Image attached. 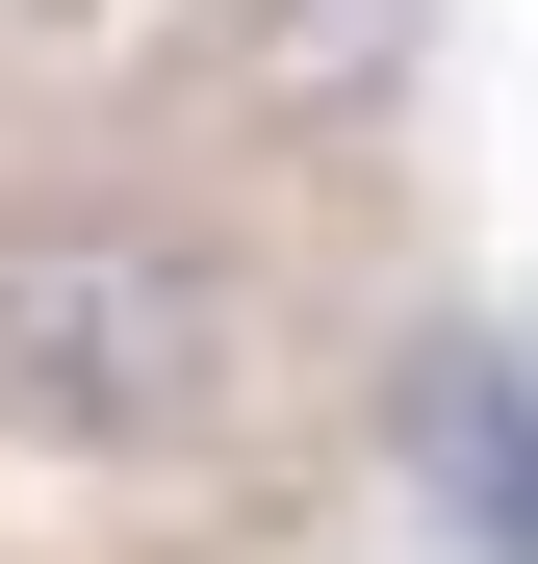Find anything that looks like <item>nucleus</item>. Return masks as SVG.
<instances>
[{
	"label": "nucleus",
	"mask_w": 538,
	"mask_h": 564,
	"mask_svg": "<svg viewBox=\"0 0 538 564\" xmlns=\"http://www.w3.org/2000/svg\"><path fill=\"white\" fill-rule=\"evenodd\" d=\"M206 26H231V77H256L283 129H359V104L436 77V0H206Z\"/></svg>",
	"instance_id": "obj_3"
},
{
	"label": "nucleus",
	"mask_w": 538,
	"mask_h": 564,
	"mask_svg": "<svg viewBox=\"0 0 538 564\" xmlns=\"http://www.w3.org/2000/svg\"><path fill=\"white\" fill-rule=\"evenodd\" d=\"M410 513L462 539V564H538V334L513 308H462L410 359Z\"/></svg>",
	"instance_id": "obj_2"
},
{
	"label": "nucleus",
	"mask_w": 538,
	"mask_h": 564,
	"mask_svg": "<svg viewBox=\"0 0 538 564\" xmlns=\"http://www.w3.org/2000/svg\"><path fill=\"white\" fill-rule=\"evenodd\" d=\"M0 411L52 462H206V411H231V257L179 206H129V180L0 206Z\"/></svg>",
	"instance_id": "obj_1"
}]
</instances>
